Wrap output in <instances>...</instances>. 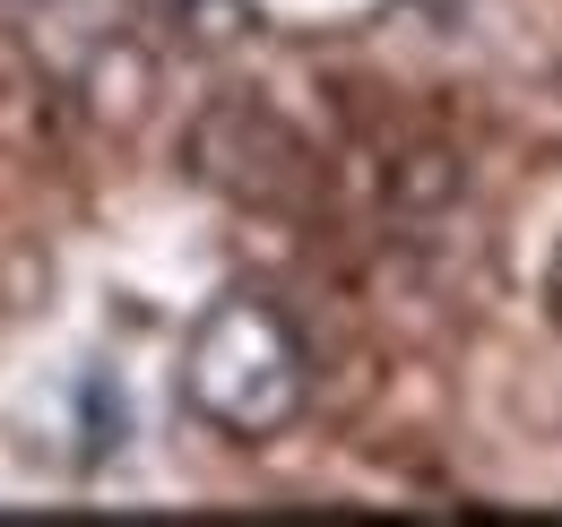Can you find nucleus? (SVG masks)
Instances as JSON below:
<instances>
[{"label":"nucleus","mask_w":562,"mask_h":527,"mask_svg":"<svg viewBox=\"0 0 562 527\" xmlns=\"http://www.w3.org/2000/svg\"><path fill=\"white\" fill-rule=\"evenodd\" d=\"M139 18L173 53H225V44H243L251 0H139Z\"/></svg>","instance_id":"nucleus-2"},{"label":"nucleus","mask_w":562,"mask_h":527,"mask_svg":"<svg viewBox=\"0 0 562 527\" xmlns=\"http://www.w3.org/2000/svg\"><path fill=\"white\" fill-rule=\"evenodd\" d=\"M546 303H554V321H562V251H554V268H546Z\"/></svg>","instance_id":"nucleus-3"},{"label":"nucleus","mask_w":562,"mask_h":527,"mask_svg":"<svg viewBox=\"0 0 562 527\" xmlns=\"http://www.w3.org/2000/svg\"><path fill=\"white\" fill-rule=\"evenodd\" d=\"M312 397V355L260 285H225L182 337V406L225 441H269Z\"/></svg>","instance_id":"nucleus-1"}]
</instances>
